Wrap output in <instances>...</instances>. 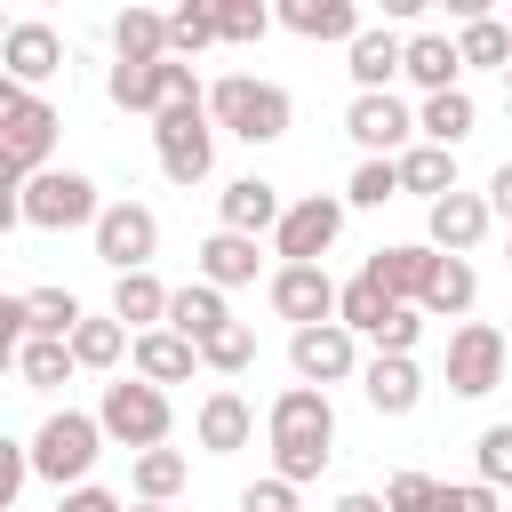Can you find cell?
<instances>
[{"label": "cell", "instance_id": "1", "mask_svg": "<svg viewBox=\"0 0 512 512\" xmlns=\"http://www.w3.org/2000/svg\"><path fill=\"white\" fill-rule=\"evenodd\" d=\"M264 432H272V480H320V464L336 456V408H328V392H312V384H288L280 400H272V416H264Z\"/></svg>", "mask_w": 512, "mask_h": 512}, {"label": "cell", "instance_id": "2", "mask_svg": "<svg viewBox=\"0 0 512 512\" xmlns=\"http://www.w3.org/2000/svg\"><path fill=\"white\" fill-rule=\"evenodd\" d=\"M200 104H208V128H224V136H240V144H280V136H288V120H296L288 88H272V80H248V72L216 80Z\"/></svg>", "mask_w": 512, "mask_h": 512}, {"label": "cell", "instance_id": "3", "mask_svg": "<svg viewBox=\"0 0 512 512\" xmlns=\"http://www.w3.org/2000/svg\"><path fill=\"white\" fill-rule=\"evenodd\" d=\"M152 152H160V176L168 184H200L216 168V128H208V104H168L152 112Z\"/></svg>", "mask_w": 512, "mask_h": 512}, {"label": "cell", "instance_id": "4", "mask_svg": "<svg viewBox=\"0 0 512 512\" xmlns=\"http://www.w3.org/2000/svg\"><path fill=\"white\" fill-rule=\"evenodd\" d=\"M32 472L40 480H56V488H80L88 480V464L104 456V432H96V416H80V408H56L40 432H32Z\"/></svg>", "mask_w": 512, "mask_h": 512}, {"label": "cell", "instance_id": "5", "mask_svg": "<svg viewBox=\"0 0 512 512\" xmlns=\"http://www.w3.org/2000/svg\"><path fill=\"white\" fill-rule=\"evenodd\" d=\"M168 392H152V384H136V376H120V384H104V400H96V432L104 440H120V448H160L168 440Z\"/></svg>", "mask_w": 512, "mask_h": 512}, {"label": "cell", "instance_id": "6", "mask_svg": "<svg viewBox=\"0 0 512 512\" xmlns=\"http://www.w3.org/2000/svg\"><path fill=\"white\" fill-rule=\"evenodd\" d=\"M24 224H40V232L96 224V184H88L80 168H40V176H24Z\"/></svg>", "mask_w": 512, "mask_h": 512}, {"label": "cell", "instance_id": "7", "mask_svg": "<svg viewBox=\"0 0 512 512\" xmlns=\"http://www.w3.org/2000/svg\"><path fill=\"white\" fill-rule=\"evenodd\" d=\"M96 256L112 264V280L120 272H144L152 264V248H160V216L144 208V200H112V208H96Z\"/></svg>", "mask_w": 512, "mask_h": 512}, {"label": "cell", "instance_id": "8", "mask_svg": "<svg viewBox=\"0 0 512 512\" xmlns=\"http://www.w3.org/2000/svg\"><path fill=\"white\" fill-rule=\"evenodd\" d=\"M104 88H112L120 112H168V104H192L200 96L192 64H176V56H160V64H112Z\"/></svg>", "mask_w": 512, "mask_h": 512}, {"label": "cell", "instance_id": "9", "mask_svg": "<svg viewBox=\"0 0 512 512\" xmlns=\"http://www.w3.org/2000/svg\"><path fill=\"white\" fill-rule=\"evenodd\" d=\"M504 328H488V320H464L456 336H448V392H464V400H480V392H496L504 384Z\"/></svg>", "mask_w": 512, "mask_h": 512}, {"label": "cell", "instance_id": "10", "mask_svg": "<svg viewBox=\"0 0 512 512\" xmlns=\"http://www.w3.org/2000/svg\"><path fill=\"white\" fill-rule=\"evenodd\" d=\"M336 232H344V200H336V192H312V200L280 208V224H272V240H280L288 264H320V256L336 248Z\"/></svg>", "mask_w": 512, "mask_h": 512}, {"label": "cell", "instance_id": "11", "mask_svg": "<svg viewBox=\"0 0 512 512\" xmlns=\"http://www.w3.org/2000/svg\"><path fill=\"white\" fill-rule=\"evenodd\" d=\"M344 136L368 152V160H392V152H408V136H416V112L384 88V96H352L344 104Z\"/></svg>", "mask_w": 512, "mask_h": 512}, {"label": "cell", "instance_id": "12", "mask_svg": "<svg viewBox=\"0 0 512 512\" xmlns=\"http://www.w3.org/2000/svg\"><path fill=\"white\" fill-rule=\"evenodd\" d=\"M288 360H296V376H304L312 392H328V384H344V376L360 368V352H352V336H344L336 320L296 328V336H288Z\"/></svg>", "mask_w": 512, "mask_h": 512}, {"label": "cell", "instance_id": "13", "mask_svg": "<svg viewBox=\"0 0 512 512\" xmlns=\"http://www.w3.org/2000/svg\"><path fill=\"white\" fill-rule=\"evenodd\" d=\"M56 128H64V112H56L48 96H24V104L0 120V152H8L24 176H40V168H48V152H56Z\"/></svg>", "mask_w": 512, "mask_h": 512}, {"label": "cell", "instance_id": "14", "mask_svg": "<svg viewBox=\"0 0 512 512\" xmlns=\"http://www.w3.org/2000/svg\"><path fill=\"white\" fill-rule=\"evenodd\" d=\"M424 232H432V240H424L432 256H472L480 232H488V200H480V192H440V200L424 208Z\"/></svg>", "mask_w": 512, "mask_h": 512}, {"label": "cell", "instance_id": "15", "mask_svg": "<svg viewBox=\"0 0 512 512\" xmlns=\"http://www.w3.org/2000/svg\"><path fill=\"white\" fill-rule=\"evenodd\" d=\"M272 312L296 320V328H320V320H336V280L320 264H280L272 272Z\"/></svg>", "mask_w": 512, "mask_h": 512}, {"label": "cell", "instance_id": "16", "mask_svg": "<svg viewBox=\"0 0 512 512\" xmlns=\"http://www.w3.org/2000/svg\"><path fill=\"white\" fill-rule=\"evenodd\" d=\"M0 72H8L16 88H40L48 72H64V40H56L48 24H8V40H0Z\"/></svg>", "mask_w": 512, "mask_h": 512}, {"label": "cell", "instance_id": "17", "mask_svg": "<svg viewBox=\"0 0 512 512\" xmlns=\"http://www.w3.org/2000/svg\"><path fill=\"white\" fill-rule=\"evenodd\" d=\"M216 208H224V224H216V232L256 240V232H272V224H280V184H264V176H232V184L216 192Z\"/></svg>", "mask_w": 512, "mask_h": 512}, {"label": "cell", "instance_id": "18", "mask_svg": "<svg viewBox=\"0 0 512 512\" xmlns=\"http://www.w3.org/2000/svg\"><path fill=\"white\" fill-rule=\"evenodd\" d=\"M360 392H368V408H376V416H408V408L424 400V376H416V360H408V352H376V360L360 368Z\"/></svg>", "mask_w": 512, "mask_h": 512}, {"label": "cell", "instance_id": "19", "mask_svg": "<svg viewBox=\"0 0 512 512\" xmlns=\"http://www.w3.org/2000/svg\"><path fill=\"white\" fill-rule=\"evenodd\" d=\"M128 360H136V384H152V392H160V384H184V376L200 368V352H192L184 336H168V328H144V336L128 344Z\"/></svg>", "mask_w": 512, "mask_h": 512}, {"label": "cell", "instance_id": "20", "mask_svg": "<svg viewBox=\"0 0 512 512\" xmlns=\"http://www.w3.org/2000/svg\"><path fill=\"white\" fill-rule=\"evenodd\" d=\"M192 432H200V448H208V456H232V448H248L256 408H248L240 392H208V400H200V416H192Z\"/></svg>", "mask_w": 512, "mask_h": 512}, {"label": "cell", "instance_id": "21", "mask_svg": "<svg viewBox=\"0 0 512 512\" xmlns=\"http://www.w3.org/2000/svg\"><path fill=\"white\" fill-rule=\"evenodd\" d=\"M224 320H232V312H224V296H216L208 280H192V288H168V320H160L168 336H184V344H208Z\"/></svg>", "mask_w": 512, "mask_h": 512}, {"label": "cell", "instance_id": "22", "mask_svg": "<svg viewBox=\"0 0 512 512\" xmlns=\"http://www.w3.org/2000/svg\"><path fill=\"white\" fill-rule=\"evenodd\" d=\"M280 24H288L296 40H344V48H352L360 8H352V0H280Z\"/></svg>", "mask_w": 512, "mask_h": 512}, {"label": "cell", "instance_id": "23", "mask_svg": "<svg viewBox=\"0 0 512 512\" xmlns=\"http://www.w3.org/2000/svg\"><path fill=\"white\" fill-rule=\"evenodd\" d=\"M400 72L424 88V96H440V88H456V40L448 32H416V40H400Z\"/></svg>", "mask_w": 512, "mask_h": 512}, {"label": "cell", "instance_id": "24", "mask_svg": "<svg viewBox=\"0 0 512 512\" xmlns=\"http://www.w3.org/2000/svg\"><path fill=\"white\" fill-rule=\"evenodd\" d=\"M200 280L224 296V288H248L256 280V240H240V232H208L200 240Z\"/></svg>", "mask_w": 512, "mask_h": 512}, {"label": "cell", "instance_id": "25", "mask_svg": "<svg viewBox=\"0 0 512 512\" xmlns=\"http://www.w3.org/2000/svg\"><path fill=\"white\" fill-rule=\"evenodd\" d=\"M472 120H480V104H472L464 88H440V96H424V112H416L424 144H440V152H456V144L472 136Z\"/></svg>", "mask_w": 512, "mask_h": 512}, {"label": "cell", "instance_id": "26", "mask_svg": "<svg viewBox=\"0 0 512 512\" xmlns=\"http://www.w3.org/2000/svg\"><path fill=\"white\" fill-rule=\"evenodd\" d=\"M424 272H432V248H376V256H368V280H376L392 304H416V296H424Z\"/></svg>", "mask_w": 512, "mask_h": 512}, {"label": "cell", "instance_id": "27", "mask_svg": "<svg viewBox=\"0 0 512 512\" xmlns=\"http://www.w3.org/2000/svg\"><path fill=\"white\" fill-rule=\"evenodd\" d=\"M472 296H480V280H472V264L464 256H432V272H424V296H416V312H472Z\"/></svg>", "mask_w": 512, "mask_h": 512}, {"label": "cell", "instance_id": "28", "mask_svg": "<svg viewBox=\"0 0 512 512\" xmlns=\"http://www.w3.org/2000/svg\"><path fill=\"white\" fill-rule=\"evenodd\" d=\"M112 320L136 328V336L160 328V320H168V288H160L152 272H120V280H112Z\"/></svg>", "mask_w": 512, "mask_h": 512}, {"label": "cell", "instance_id": "29", "mask_svg": "<svg viewBox=\"0 0 512 512\" xmlns=\"http://www.w3.org/2000/svg\"><path fill=\"white\" fill-rule=\"evenodd\" d=\"M112 48H120V64H160V56H168V16L120 8V16H112Z\"/></svg>", "mask_w": 512, "mask_h": 512}, {"label": "cell", "instance_id": "30", "mask_svg": "<svg viewBox=\"0 0 512 512\" xmlns=\"http://www.w3.org/2000/svg\"><path fill=\"white\" fill-rule=\"evenodd\" d=\"M392 168H400V192H424V208L440 192H456V152H440V144H408Z\"/></svg>", "mask_w": 512, "mask_h": 512}, {"label": "cell", "instance_id": "31", "mask_svg": "<svg viewBox=\"0 0 512 512\" xmlns=\"http://www.w3.org/2000/svg\"><path fill=\"white\" fill-rule=\"evenodd\" d=\"M344 56H352V80H360V96H384V80L400 72V40H392V32H368V24L352 32V48H344Z\"/></svg>", "mask_w": 512, "mask_h": 512}, {"label": "cell", "instance_id": "32", "mask_svg": "<svg viewBox=\"0 0 512 512\" xmlns=\"http://www.w3.org/2000/svg\"><path fill=\"white\" fill-rule=\"evenodd\" d=\"M384 312H392V296H384L368 272L336 288V328H344V336H376V328H384Z\"/></svg>", "mask_w": 512, "mask_h": 512}, {"label": "cell", "instance_id": "33", "mask_svg": "<svg viewBox=\"0 0 512 512\" xmlns=\"http://www.w3.org/2000/svg\"><path fill=\"white\" fill-rule=\"evenodd\" d=\"M72 328H80V296L72 288H32L24 296V336H56L64 344Z\"/></svg>", "mask_w": 512, "mask_h": 512}, {"label": "cell", "instance_id": "34", "mask_svg": "<svg viewBox=\"0 0 512 512\" xmlns=\"http://www.w3.org/2000/svg\"><path fill=\"white\" fill-rule=\"evenodd\" d=\"M16 376H24L32 392H56V384L72 376V344H56V336H24V344H16Z\"/></svg>", "mask_w": 512, "mask_h": 512}, {"label": "cell", "instance_id": "35", "mask_svg": "<svg viewBox=\"0 0 512 512\" xmlns=\"http://www.w3.org/2000/svg\"><path fill=\"white\" fill-rule=\"evenodd\" d=\"M64 344H72V368H112V360L128 352V328H120V320H88V312H80V328H72Z\"/></svg>", "mask_w": 512, "mask_h": 512}, {"label": "cell", "instance_id": "36", "mask_svg": "<svg viewBox=\"0 0 512 512\" xmlns=\"http://www.w3.org/2000/svg\"><path fill=\"white\" fill-rule=\"evenodd\" d=\"M128 480H136V504H168V496L184 488V456H176V448H144Z\"/></svg>", "mask_w": 512, "mask_h": 512}, {"label": "cell", "instance_id": "37", "mask_svg": "<svg viewBox=\"0 0 512 512\" xmlns=\"http://www.w3.org/2000/svg\"><path fill=\"white\" fill-rule=\"evenodd\" d=\"M208 8H216V40H232V48H248V40L272 32V8L264 0H208Z\"/></svg>", "mask_w": 512, "mask_h": 512}, {"label": "cell", "instance_id": "38", "mask_svg": "<svg viewBox=\"0 0 512 512\" xmlns=\"http://www.w3.org/2000/svg\"><path fill=\"white\" fill-rule=\"evenodd\" d=\"M208 40H216V8H208V0H184V8L168 16V56L184 64V56H200Z\"/></svg>", "mask_w": 512, "mask_h": 512}, {"label": "cell", "instance_id": "39", "mask_svg": "<svg viewBox=\"0 0 512 512\" xmlns=\"http://www.w3.org/2000/svg\"><path fill=\"white\" fill-rule=\"evenodd\" d=\"M456 64H496V72H504V64H512V32H504L496 16H472L464 40H456Z\"/></svg>", "mask_w": 512, "mask_h": 512}, {"label": "cell", "instance_id": "40", "mask_svg": "<svg viewBox=\"0 0 512 512\" xmlns=\"http://www.w3.org/2000/svg\"><path fill=\"white\" fill-rule=\"evenodd\" d=\"M192 352H200V368H216V376H240V368L256 360V336H248L240 320H224V328H216L208 344H192Z\"/></svg>", "mask_w": 512, "mask_h": 512}, {"label": "cell", "instance_id": "41", "mask_svg": "<svg viewBox=\"0 0 512 512\" xmlns=\"http://www.w3.org/2000/svg\"><path fill=\"white\" fill-rule=\"evenodd\" d=\"M384 200H400V168L392 160H360L352 184H344V208H384Z\"/></svg>", "mask_w": 512, "mask_h": 512}, {"label": "cell", "instance_id": "42", "mask_svg": "<svg viewBox=\"0 0 512 512\" xmlns=\"http://www.w3.org/2000/svg\"><path fill=\"white\" fill-rule=\"evenodd\" d=\"M472 456H480V488H512V424H488Z\"/></svg>", "mask_w": 512, "mask_h": 512}, {"label": "cell", "instance_id": "43", "mask_svg": "<svg viewBox=\"0 0 512 512\" xmlns=\"http://www.w3.org/2000/svg\"><path fill=\"white\" fill-rule=\"evenodd\" d=\"M416 336H424V312H416V304H392L368 344H376V352H416Z\"/></svg>", "mask_w": 512, "mask_h": 512}, {"label": "cell", "instance_id": "44", "mask_svg": "<svg viewBox=\"0 0 512 512\" xmlns=\"http://www.w3.org/2000/svg\"><path fill=\"white\" fill-rule=\"evenodd\" d=\"M432 496H440L432 472H400V480L384 488V512H432Z\"/></svg>", "mask_w": 512, "mask_h": 512}, {"label": "cell", "instance_id": "45", "mask_svg": "<svg viewBox=\"0 0 512 512\" xmlns=\"http://www.w3.org/2000/svg\"><path fill=\"white\" fill-rule=\"evenodd\" d=\"M24 480H32V456H24V440H8V432H0V512H16Z\"/></svg>", "mask_w": 512, "mask_h": 512}, {"label": "cell", "instance_id": "46", "mask_svg": "<svg viewBox=\"0 0 512 512\" xmlns=\"http://www.w3.org/2000/svg\"><path fill=\"white\" fill-rule=\"evenodd\" d=\"M432 512H496V488L456 480V488H440V496H432Z\"/></svg>", "mask_w": 512, "mask_h": 512}, {"label": "cell", "instance_id": "47", "mask_svg": "<svg viewBox=\"0 0 512 512\" xmlns=\"http://www.w3.org/2000/svg\"><path fill=\"white\" fill-rule=\"evenodd\" d=\"M240 512H296V488L288 480H256V488H240Z\"/></svg>", "mask_w": 512, "mask_h": 512}, {"label": "cell", "instance_id": "48", "mask_svg": "<svg viewBox=\"0 0 512 512\" xmlns=\"http://www.w3.org/2000/svg\"><path fill=\"white\" fill-rule=\"evenodd\" d=\"M56 512H120V496H112V488H96V480H80V488H64V496H56Z\"/></svg>", "mask_w": 512, "mask_h": 512}, {"label": "cell", "instance_id": "49", "mask_svg": "<svg viewBox=\"0 0 512 512\" xmlns=\"http://www.w3.org/2000/svg\"><path fill=\"white\" fill-rule=\"evenodd\" d=\"M480 200H488V216H512V160L488 176V192H480Z\"/></svg>", "mask_w": 512, "mask_h": 512}, {"label": "cell", "instance_id": "50", "mask_svg": "<svg viewBox=\"0 0 512 512\" xmlns=\"http://www.w3.org/2000/svg\"><path fill=\"white\" fill-rule=\"evenodd\" d=\"M0 336L24 344V296H0Z\"/></svg>", "mask_w": 512, "mask_h": 512}, {"label": "cell", "instance_id": "51", "mask_svg": "<svg viewBox=\"0 0 512 512\" xmlns=\"http://www.w3.org/2000/svg\"><path fill=\"white\" fill-rule=\"evenodd\" d=\"M328 512H384V496H368V488H352V496H336Z\"/></svg>", "mask_w": 512, "mask_h": 512}, {"label": "cell", "instance_id": "52", "mask_svg": "<svg viewBox=\"0 0 512 512\" xmlns=\"http://www.w3.org/2000/svg\"><path fill=\"white\" fill-rule=\"evenodd\" d=\"M24 224V192H0V232H16Z\"/></svg>", "mask_w": 512, "mask_h": 512}, {"label": "cell", "instance_id": "53", "mask_svg": "<svg viewBox=\"0 0 512 512\" xmlns=\"http://www.w3.org/2000/svg\"><path fill=\"white\" fill-rule=\"evenodd\" d=\"M24 96H32V88H16V80H8V72H0V120H8V112H16V104H24Z\"/></svg>", "mask_w": 512, "mask_h": 512}, {"label": "cell", "instance_id": "54", "mask_svg": "<svg viewBox=\"0 0 512 512\" xmlns=\"http://www.w3.org/2000/svg\"><path fill=\"white\" fill-rule=\"evenodd\" d=\"M0 192H24V168H16L8 152H0Z\"/></svg>", "mask_w": 512, "mask_h": 512}, {"label": "cell", "instance_id": "55", "mask_svg": "<svg viewBox=\"0 0 512 512\" xmlns=\"http://www.w3.org/2000/svg\"><path fill=\"white\" fill-rule=\"evenodd\" d=\"M8 368H16V344H8V336H0V376H8Z\"/></svg>", "mask_w": 512, "mask_h": 512}, {"label": "cell", "instance_id": "56", "mask_svg": "<svg viewBox=\"0 0 512 512\" xmlns=\"http://www.w3.org/2000/svg\"><path fill=\"white\" fill-rule=\"evenodd\" d=\"M504 104H512V64H504Z\"/></svg>", "mask_w": 512, "mask_h": 512}, {"label": "cell", "instance_id": "57", "mask_svg": "<svg viewBox=\"0 0 512 512\" xmlns=\"http://www.w3.org/2000/svg\"><path fill=\"white\" fill-rule=\"evenodd\" d=\"M136 512H168V504H136Z\"/></svg>", "mask_w": 512, "mask_h": 512}, {"label": "cell", "instance_id": "58", "mask_svg": "<svg viewBox=\"0 0 512 512\" xmlns=\"http://www.w3.org/2000/svg\"><path fill=\"white\" fill-rule=\"evenodd\" d=\"M0 40H8V24H0Z\"/></svg>", "mask_w": 512, "mask_h": 512}, {"label": "cell", "instance_id": "59", "mask_svg": "<svg viewBox=\"0 0 512 512\" xmlns=\"http://www.w3.org/2000/svg\"><path fill=\"white\" fill-rule=\"evenodd\" d=\"M504 32H512V24H504Z\"/></svg>", "mask_w": 512, "mask_h": 512}, {"label": "cell", "instance_id": "60", "mask_svg": "<svg viewBox=\"0 0 512 512\" xmlns=\"http://www.w3.org/2000/svg\"><path fill=\"white\" fill-rule=\"evenodd\" d=\"M296 512H304V504H296Z\"/></svg>", "mask_w": 512, "mask_h": 512}, {"label": "cell", "instance_id": "61", "mask_svg": "<svg viewBox=\"0 0 512 512\" xmlns=\"http://www.w3.org/2000/svg\"><path fill=\"white\" fill-rule=\"evenodd\" d=\"M504 256H512V248H504Z\"/></svg>", "mask_w": 512, "mask_h": 512}]
</instances>
